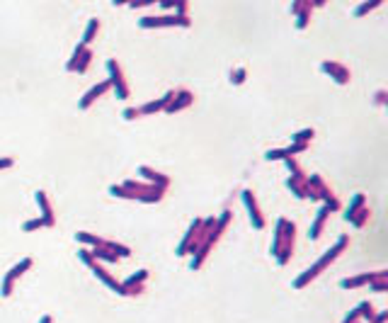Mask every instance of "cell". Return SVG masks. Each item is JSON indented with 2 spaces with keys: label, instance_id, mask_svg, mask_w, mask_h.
Masks as SVG:
<instances>
[{
  "label": "cell",
  "instance_id": "6da1fadb",
  "mask_svg": "<svg viewBox=\"0 0 388 323\" xmlns=\"http://www.w3.org/2000/svg\"><path fill=\"white\" fill-rule=\"evenodd\" d=\"M347 243H349V238H347V236H340V238H337V243H335L330 250H325V253H323V257H318V260H315V263H313V265H310V268L306 270L303 275H299V277L294 279V289H303V287L308 284L310 279L318 277L323 270L328 268V265L333 263L335 257H337V255H340V253L344 250V248H347Z\"/></svg>",
  "mask_w": 388,
  "mask_h": 323
},
{
  "label": "cell",
  "instance_id": "7a4b0ae2",
  "mask_svg": "<svg viewBox=\"0 0 388 323\" xmlns=\"http://www.w3.org/2000/svg\"><path fill=\"white\" fill-rule=\"evenodd\" d=\"M192 20L187 15L180 17V15H160V17H141L138 20V27L144 29H151V27H189Z\"/></svg>",
  "mask_w": 388,
  "mask_h": 323
},
{
  "label": "cell",
  "instance_id": "3957f363",
  "mask_svg": "<svg viewBox=\"0 0 388 323\" xmlns=\"http://www.w3.org/2000/svg\"><path fill=\"white\" fill-rule=\"evenodd\" d=\"M29 268H32V257H22V260H20V263H17V265H15L8 275H5V279H3V287H0V294H3V297H10L12 287H15V279H20Z\"/></svg>",
  "mask_w": 388,
  "mask_h": 323
},
{
  "label": "cell",
  "instance_id": "277c9868",
  "mask_svg": "<svg viewBox=\"0 0 388 323\" xmlns=\"http://www.w3.org/2000/svg\"><path fill=\"white\" fill-rule=\"evenodd\" d=\"M107 71H110V85L114 88L117 98H119V100H126V98H129V85L124 83L122 68H119V63H117L114 58H110V61H107Z\"/></svg>",
  "mask_w": 388,
  "mask_h": 323
},
{
  "label": "cell",
  "instance_id": "5b68a950",
  "mask_svg": "<svg viewBox=\"0 0 388 323\" xmlns=\"http://www.w3.org/2000/svg\"><path fill=\"white\" fill-rule=\"evenodd\" d=\"M243 202H245V209H248V214H250V221H253V226H255L257 231H262L267 221H265V216L260 214L257 200H255V195H253L250 189H245V192H243Z\"/></svg>",
  "mask_w": 388,
  "mask_h": 323
},
{
  "label": "cell",
  "instance_id": "8992f818",
  "mask_svg": "<svg viewBox=\"0 0 388 323\" xmlns=\"http://www.w3.org/2000/svg\"><path fill=\"white\" fill-rule=\"evenodd\" d=\"M388 275L386 272H364V275H357V277H344L340 282V287L342 289H357V287H364L369 282H374V279H386Z\"/></svg>",
  "mask_w": 388,
  "mask_h": 323
},
{
  "label": "cell",
  "instance_id": "52a82bcc",
  "mask_svg": "<svg viewBox=\"0 0 388 323\" xmlns=\"http://www.w3.org/2000/svg\"><path fill=\"white\" fill-rule=\"evenodd\" d=\"M321 71L323 73H328L335 83H340V85H347L349 83V71L340 63H335V61H323L321 63Z\"/></svg>",
  "mask_w": 388,
  "mask_h": 323
},
{
  "label": "cell",
  "instance_id": "ba28073f",
  "mask_svg": "<svg viewBox=\"0 0 388 323\" xmlns=\"http://www.w3.org/2000/svg\"><path fill=\"white\" fill-rule=\"evenodd\" d=\"M110 88H112L110 80H102V83H97V85H92V88H90L88 92H85V95H83V98L78 100V107H80V110H88L90 105L97 100L100 95H104V92H107Z\"/></svg>",
  "mask_w": 388,
  "mask_h": 323
},
{
  "label": "cell",
  "instance_id": "9c48e42d",
  "mask_svg": "<svg viewBox=\"0 0 388 323\" xmlns=\"http://www.w3.org/2000/svg\"><path fill=\"white\" fill-rule=\"evenodd\" d=\"M199 219H194V221L189 223V229H187V234H185V238H182V243L178 245V250H175V255H187V250H189V245L197 241V236H199Z\"/></svg>",
  "mask_w": 388,
  "mask_h": 323
},
{
  "label": "cell",
  "instance_id": "30bf717a",
  "mask_svg": "<svg viewBox=\"0 0 388 323\" xmlns=\"http://www.w3.org/2000/svg\"><path fill=\"white\" fill-rule=\"evenodd\" d=\"M138 175H141L146 182H151V185H155V187H160V189H165L167 185H170V180H167L163 173H158V170H153V168H148V166L138 168Z\"/></svg>",
  "mask_w": 388,
  "mask_h": 323
},
{
  "label": "cell",
  "instance_id": "8fae6325",
  "mask_svg": "<svg viewBox=\"0 0 388 323\" xmlns=\"http://www.w3.org/2000/svg\"><path fill=\"white\" fill-rule=\"evenodd\" d=\"M92 272H95V277H97V279H102V282H104V284H107L110 289H114V292H117V294H122V297H129V294H126V289H124V287H122V282H117V279L112 277V275H110V272H107V270H104V268H100L97 263L92 265Z\"/></svg>",
  "mask_w": 388,
  "mask_h": 323
},
{
  "label": "cell",
  "instance_id": "7c38bea8",
  "mask_svg": "<svg viewBox=\"0 0 388 323\" xmlns=\"http://www.w3.org/2000/svg\"><path fill=\"white\" fill-rule=\"evenodd\" d=\"M194 102V95L189 92V90H180V92H175V98L170 100V105H165V112H180V110H185V107H189Z\"/></svg>",
  "mask_w": 388,
  "mask_h": 323
},
{
  "label": "cell",
  "instance_id": "4fadbf2b",
  "mask_svg": "<svg viewBox=\"0 0 388 323\" xmlns=\"http://www.w3.org/2000/svg\"><path fill=\"white\" fill-rule=\"evenodd\" d=\"M37 204H39V209H42V219L46 221V226H54L56 219H54V209H51V202H49V197H46L44 189H39L37 195Z\"/></svg>",
  "mask_w": 388,
  "mask_h": 323
},
{
  "label": "cell",
  "instance_id": "5bb4252c",
  "mask_svg": "<svg viewBox=\"0 0 388 323\" xmlns=\"http://www.w3.org/2000/svg\"><path fill=\"white\" fill-rule=\"evenodd\" d=\"M328 214H330V209L323 204L321 209H318V214H315V219H313V223H310V231H308V236H310V241H315L318 236L323 234V226H325V219H328Z\"/></svg>",
  "mask_w": 388,
  "mask_h": 323
},
{
  "label": "cell",
  "instance_id": "9a60e30c",
  "mask_svg": "<svg viewBox=\"0 0 388 323\" xmlns=\"http://www.w3.org/2000/svg\"><path fill=\"white\" fill-rule=\"evenodd\" d=\"M211 245H214V241H209V238H206V241H204V243H201L199 248L194 250V257H192V265H189V268H192V270H199V268H201V263H204V257L209 255Z\"/></svg>",
  "mask_w": 388,
  "mask_h": 323
},
{
  "label": "cell",
  "instance_id": "2e32d148",
  "mask_svg": "<svg viewBox=\"0 0 388 323\" xmlns=\"http://www.w3.org/2000/svg\"><path fill=\"white\" fill-rule=\"evenodd\" d=\"M97 29H100V20L97 17H92L88 22V27H85V32H83V39H80V49H88V44L95 39V34H97Z\"/></svg>",
  "mask_w": 388,
  "mask_h": 323
},
{
  "label": "cell",
  "instance_id": "e0dca14e",
  "mask_svg": "<svg viewBox=\"0 0 388 323\" xmlns=\"http://www.w3.org/2000/svg\"><path fill=\"white\" fill-rule=\"evenodd\" d=\"M90 253H92V260H95V263H97V260H104V263H117V255H114L110 248H107V241H104L102 245H97V248H92Z\"/></svg>",
  "mask_w": 388,
  "mask_h": 323
},
{
  "label": "cell",
  "instance_id": "ac0fdd59",
  "mask_svg": "<svg viewBox=\"0 0 388 323\" xmlns=\"http://www.w3.org/2000/svg\"><path fill=\"white\" fill-rule=\"evenodd\" d=\"M163 192H165V189L155 187V185H148L144 195H138V202H146V204H151V202H160L163 200Z\"/></svg>",
  "mask_w": 388,
  "mask_h": 323
},
{
  "label": "cell",
  "instance_id": "d6986e66",
  "mask_svg": "<svg viewBox=\"0 0 388 323\" xmlns=\"http://www.w3.org/2000/svg\"><path fill=\"white\" fill-rule=\"evenodd\" d=\"M362 207H364V195H362V192H357L355 197H352V202H349V207H347V212H344V221H349V219H352V216H355Z\"/></svg>",
  "mask_w": 388,
  "mask_h": 323
},
{
  "label": "cell",
  "instance_id": "ffe728a7",
  "mask_svg": "<svg viewBox=\"0 0 388 323\" xmlns=\"http://www.w3.org/2000/svg\"><path fill=\"white\" fill-rule=\"evenodd\" d=\"M146 279H148V270H138V272H136V275H131L126 282H122V287L126 289V294H129V289H131V287L141 284V282H146Z\"/></svg>",
  "mask_w": 388,
  "mask_h": 323
},
{
  "label": "cell",
  "instance_id": "44dd1931",
  "mask_svg": "<svg viewBox=\"0 0 388 323\" xmlns=\"http://www.w3.org/2000/svg\"><path fill=\"white\" fill-rule=\"evenodd\" d=\"M76 241H80V243H85V245H95V248L104 243L102 238H97V236L88 234V231H78V234H76Z\"/></svg>",
  "mask_w": 388,
  "mask_h": 323
},
{
  "label": "cell",
  "instance_id": "7402d4cb",
  "mask_svg": "<svg viewBox=\"0 0 388 323\" xmlns=\"http://www.w3.org/2000/svg\"><path fill=\"white\" fill-rule=\"evenodd\" d=\"M315 136V129H301V132H296V134L291 136V144H308L310 139Z\"/></svg>",
  "mask_w": 388,
  "mask_h": 323
},
{
  "label": "cell",
  "instance_id": "603a6c76",
  "mask_svg": "<svg viewBox=\"0 0 388 323\" xmlns=\"http://www.w3.org/2000/svg\"><path fill=\"white\" fill-rule=\"evenodd\" d=\"M308 17H310V3H303L301 12L296 15V27H299V29H306V27H308Z\"/></svg>",
  "mask_w": 388,
  "mask_h": 323
},
{
  "label": "cell",
  "instance_id": "cb8c5ba5",
  "mask_svg": "<svg viewBox=\"0 0 388 323\" xmlns=\"http://www.w3.org/2000/svg\"><path fill=\"white\" fill-rule=\"evenodd\" d=\"M291 253H294V243L284 241V243H281V250H279V255H277V263H279V265H287L289 257H291Z\"/></svg>",
  "mask_w": 388,
  "mask_h": 323
},
{
  "label": "cell",
  "instance_id": "d4e9b609",
  "mask_svg": "<svg viewBox=\"0 0 388 323\" xmlns=\"http://www.w3.org/2000/svg\"><path fill=\"white\" fill-rule=\"evenodd\" d=\"M107 248H110L117 257H129L131 255V248H126V245H122V243H110V241H107Z\"/></svg>",
  "mask_w": 388,
  "mask_h": 323
},
{
  "label": "cell",
  "instance_id": "484cf974",
  "mask_svg": "<svg viewBox=\"0 0 388 323\" xmlns=\"http://www.w3.org/2000/svg\"><path fill=\"white\" fill-rule=\"evenodd\" d=\"M366 219H369V209H366V207H362V209H359V212H357L355 216L349 219V223L359 229V226H364V223H366Z\"/></svg>",
  "mask_w": 388,
  "mask_h": 323
},
{
  "label": "cell",
  "instance_id": "4316f807",
  "mask_svg": "<svg viewBox=\"0 0 388 323\" xmlns=\"http://www.w3.org/2000/svg\"><path fill=\"white\" fill-rule=\"evenodd\" d=\"M357 311H359V316H362V318H366V321L371 323V318H374V306H371L369 301H362V304L357 306Z\"/></svg>",
  "mask_w": 388,
  "mask_h": 323
},
{
  "label": "cell",
  "instance_id": "83f0119b",
  "mask_svg": "<svg viewBox=\"0 0 388 323\" xmlns=\"http://www.w3.org/2000/svg\"><path fill=\"white\" fill-rule=\"evenodd\" d=\"M267 160H287V148H269L267 151Z\"/></svg>",
  "mask_w": 388,
  "mask_h": 323
},
{
  "label": "cell",
  "instance_id": "f1b7e54d",
  "mask_svg": "<svg viewBox=\"0 0 388 323\" xmlns=\"http://www.w3.org/2000/svg\"><path fill=\"white\" fill-rule=\"evenodd\" d=\"M378 5H381V0H374V3H362V5L355 10V15H357V17H362V15H366V12L376 10Z\"/></svg>",
  "mask_w": 388,
  "mask_h": 323
},
{
  "label": "cell",
  "instance_id": "f546056e",
  "mask_svg": "<svg viewBox=\"0 0 388 323\" xmlns=\"http://www.w3.org/2000/svg\"><path fill=\"white\" fill-rule=\"evenodd\" d=\"M90 61H92V54L85 49V51H83V56H80V61H78V66H76L78 73H85V71H88V66H90Z\"/></svg>",
  "mask_w": 388,
  "mask_h": 323
},
{
  "label": "cell",
  "instance_id": "4dcf8cb0",
  "mask_svg": "<svg viewBox=\"0 0 388 323\" xmlns=\"http://www.w3.org/2000/svg\"><path fill=\"white\" fill-rule=\"evenodd\" d=\"M245 78H248V71H245V68H235V71L231 73V83H233V85H243Z\"/></svg>",
  "mask_w": 388,
  "mask_h": 323
},
{
  "label": "cell",
  "instance_id": "1f68e13d",
  "mask_svg": "<svg viewBox=\"0 0 388 323\" xmlns=\"http://www.w3.org/2000/svg\"><path fill=\"white\" fill-rule=\"evenodd\" d=\"M110 192H112V195H114V197H124V200H136V197H133L131 192H129V189H124L122 185H112V187H110Z\"/></svg>",
  "mask_w": 388,
  "mask_h": 323
},
{
  "label": "cell",
  "instance_id": "d6a6232c",
  "mask_svg": "<svg viewBox=\"0 0 388 323\" xmlns=\"http://www.w3.org/2000/svg\"><path fill=\"white\" fill-rule=\"evenodd\" d=\"M42 226H46V221L44 219H42V216H39V219H29V221H24V231H27V234H29V231H37V229H42Z\"/></svg>",
  "mask_w": 388,
  "mask_h": 323
},
{
  "label": "cell",
  "instance_id": "836d02e7",
  "mask_svg": "<svg viewBox=\"0 0 388 323\" xmlns=\"http://www.w3.org/2000/svg\"><path fill=\"white\" fill-rule=\"evenodd\" d=\"M369 289H371V292H378V294H381V292L388 289V282H386V279H374V282H369Z\"/></svg>",
  "mask_w": 388,
  "mask_h": 323
},
{
  "label": "cell",
  "instance_id": "e575fe53",
  "mask_svg": "<svg viewBox=\"0 0 388 323\" xmlns=\"http://www.w3.org/2000/svg\"><path fill=\"white\" fill-rule=\"evenodd\" d=\"M78 257H80V260H83L85 265H90V268L95 265V260H92V253H90L88 248H80V250H78Z\"/></svg>",
  "mask_w": 388,
  "mask_h": 323
},
{
  "label": "cell",
  "instance_id": "d590c367",
  "mask_svg": "<svg viewBox=\"0 0 388 323\" xmlns=\"http://www.w3.org/2000/svg\"><path fill=\"white\" fill-rule=\"evenodd\" d=\"M122 114H124V119H136V117H141V114H138V107H126Z\"/></svg>",
  "mask_w": 388,
  "mask_h": 323
},
{
  "label": "cell",
  "instance_id": "8d00e7d4",
  "mask_svg": "<svg viewBox=\"0 0 388 323\" xmlns=\"http://www.w3.org/2000/svg\"><path fill=\"white\" fill-rule=\"evenodd\" d=\"M388 318V311H381V313H376L374 318H371V323H383Z\"/></svg>",
  "mask_w": 388,
  "mask_h": 323
},
{
  "label": "cell",
  "instance_id": "74e56055",
  "mask_svg": "<svg viewBox=\"0 0 388 323\" xmlns=\"http://www.w3.org/2000/svg\"><path fill=\"white\" fill-rule=\"evenodd\" d=\"M376 105H386V90H378L376 92Z\"/></svg>",
  "mask_w": 388,
  "mask_h": 323
},
{
  "label": "cell",
  "instance_id": "f35d334b",
  "mask_svg": "<svg viewBox=\"0 0 388 323\" xmlns=\"http://www.w3.org/2000/svg\"><path fill=\"white\" fill-rule=\"evenodd\" d=\"M12 163H15L12 158H0V170H3V168H10Z\"/></svg>",
  "mask_w": 388,
  "mask_h": 323
},
{
  "label": "cell",
  "instance_id": "ab89813d",
  "mask_svg": "<svg viewBox=\"0 0 388 323\" xmlns=\"http://www.w3.org/2000/svg\"><path fill=\"white\" fill-rule=\"evenodd\" d=\"M301 8H303V3H294V5H291V15H299Z\"/></svg>",
  "mask_w": 388,
  "mask_h": 323
},
{
  "label": "cell",
  "instance_id": "60d3db41",
  "mask_svg": "<svg viewBox=\"0 0 388 323\" xmlns=\"http://www.w3.org/2000/svg\"><path fill=\"white\" fill-rule=\"evenodd\" d=\"M160 5H163V10H175V5H172V3H160Z\"/></svg>",
  "mask_w": 388,
  "mask_h": 323
},
{
  "label": "cell",
  "instance_id": "b9f144b4",
  "mask_svg": "<svg viewBox=\"0 0 388 323\" xmlns=\"http://www.w3.org/2000/svg\"><path fill=\"white\" fill-rule=\"evenodd\" d=\"M39 323H54V321H51V316L46 313V316H42V318H39Z\"/></svg>",
  "mask_w": 388,
  "mask_h": 323
}]
</instances>
